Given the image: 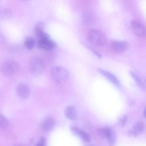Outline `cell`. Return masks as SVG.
Returning <instances> with one entry per match:
<instances>
[{
	"label": "cell",
	"instance_id": "1",
	"mask_svg": "<svg viewBox=\"0 0 146 146\" xmlns=\"http://www.w3.org/2000/svg\"><path fill=\"white\" fill-rule=\"evenodd\" d=\"M45 66L44 61L42 58L38 56L33 57L29 62L30 72L34 76H39L44 71Z\"/></svg>",
	"mask_w": 146,
	"mask_h": 146
},
{
	"label": "cell",
	"instance_id": "2",
	"mask_svg": "<svg viewBox=\"0 0 146 146\" xmlns=\"http://www.w3.org/2000/svg\"><path fill=\"white\" fill-rule=\"evenodd\" d=\"M87 38L90 42L96 46H103L106 42V37L103 33L94 29H91L89 31Z\"/></svg>",
	"mask_w": 146,
	"mask_h": 146
},
{
	"label": "cell",
	"instance_id": "3",
	"mask_svg": "<svg viewBox=\"0 0 146 146\" xmlns=\"http://www.w3.org/2000/svg\"><path fill=\"white\" fill-rule=\"evenodd\" d=\"M51 76L53 80L56 83H61L66 81L69 76L68 70L62 66H56L51 70Z\"/></svg>",
	"mask_w": 146,
	"mask_h": 146
},
{
	"label": "cell",
	"instance_id": "4",
	"mask_svg": "<svg viewBox=\"0 0 146 146\" xmlns=\"http://www.w3.org/2000/svg\"><path fill=\"white\" fill-rule=\"evenodd\" d=\"M19 68V64L17 62L13 60H9L3 63L1 67V70L4 76L10 77L17 72Z\"/></svg>",
	"mask_w": 146,
	"mask_h": 146
},
{
	"label": "cell",
	"instance_id": "5",
	"mask_svg": "<svg viewBox=\"0 0 146 146\" xmlns=\"http://www.w3.org/2000/svg\"><path fill=\"white\" fill-rule=\"evenodd\" d=\"M16 92L18 96L22 99L27 98L31 93L30 87L27 84L24 83H21L18 85Z\"/></svg>",
	"mask_w": 146,
	"mask_h": 146
},
{
	"label": "cell",
	"instance_id": "6",
	"mask_svg": "<svg viewBox=\"0 0 146 146\" xmlns=\"http://www.w3.org/2000/svg\"><path fill=\"white\" fill-rule=\"evenodd\" d=\"M131 27L134 33L139 36H143L145 35V27L140 22L134 20L131 22Z\"/></svg>",
	"mask_w": 146,
	"mask_h": 146
},
{
	"label": "cell",
	"instance_id": "7",
	"mask_svg": "<svg viewBox=\"0 0 146 146\" xmlns=\"http://www.w3.org/2000/svg\"><path fill=\"white\" fill-rule=\"evenodd\" d=\"M38 44L39 48L46 50H52L56 46L55 42L50 38L38 39Z\"/></svg>",
	"mask_w": 146,
	"mask_h": 146
},
{
	"label": "cell",
	"instance_id": "8",
	"mask_svg": "<svg viewBox=\"0 0 146 146\" xmlns=\"http://www.w3.org/2000/svg\"><path fill=\"white\" fill-rule=\"evenodd\" d=\"M110 46L115 51L122 52L127 50L129 45L125 41L113 40L111 41Z\"/></svg>",
	"mask_w": 146,
	"mask_h": 146
},
{
	"label": "cell",
	"instance_id": "9",
	"mask_svg": "<svg viewBox=\"0 0 146 146\" xmlns=\"http://www.w3.org/2000/svg\"><path fill=\"white\" fill-rule=\"evenodd\" d=\"M145 129V125L143 122L140 121L137 122L134 124L132 129L128 131V135L136 137L143 132Z\"/></svg>",
	"mask_w": 146,
	"mask_h": 146
},
{
	"label": "cell",
	"instance_id": "10",
	"mask_svg": "<svg viewBox=\"0 0 146 146\" xmlns=\"http://www.w3.org/2000/svg\"><path fill=\"white\" fill-rule=\"evenodd\" d=\"M55 124L54 119L52 117H48L42 121L40 125V127L42 131L48 132L52 129Z\"/></svg>",
	"mask_w": 146,
	"mask_h": 146
},
{
	"label": "cell",
	"instance_id": "11",
	"mask_svg": "<svg viewBox=\"0 0 146 146\" xmlns=\"http://www.w3.org/2000/svg\"><path fill=\"white\" fill-rule=\"evenodd\" d=\"M71 131L78 136L84 141L88 143L90 141V137L88 134L78 127L74 126L70 127Z\"/></svg>",
	"mask_w": 146,
	"mask_h": 146
},
{
	"label": "cell",
	"instance_id": "12",
	"mask_svg": "<svg viewBox=\"0 0 146 146\" xmlns=\"http://www.w3.org/2000/svg\"><path fill=\"white\" fill-rule=\"evenodd\" d=\"M64 114L67 118L71 120L76 119L77 116V112L76 108L72 105L68 106L65 108Z\"/></svg>",
	"mask_w": 146,
	"mask_h": 146
},
{
	"label": "cell",
	"instance_id": "13",
	"mask_svg": "<svg viewBox=\"0 0 146 146\" xmlns=\"http://www.w3.org/2000/svg\"><path fill=\"white\" fill-rule=\"evenodd\" d=\"M97 70L99 72L113 84L117 86L119 85V82L118 79L113 74L101 68H98Z\"/></svg>",
	"mask_w": 146,
	"mask_h": 146
},
{
	"label": "cell",
	"instance_id": "14",
	"mask_svg": "<svg viewBox=\"0 0 146 146\" xmlns=\"http://www.w3.org/2000/svg\"><path fill=\"white\" fill-rule=\"evenodd\" d=\"M112 129L109 127H106L98 128L97 131L100 136L106 139L111 132Z\"/></svg>",
	"mask_w": 146,
	"mask_h": 146
},
{
	"label": "cell",
	"instance_id": "15",
	"mask_svg": "<svg viewBox=\"0 0 146 146\" xmlns=\"http://www.w3.org/2000/svg\"><path fill=\"white\" fill-rule=\"evenodd\" d=\"M129 74L141 90H144L145 89L144 84L139 77L132 71H130Z\"/></svg>",
	"mask_w": 146,
	"mask_h": 146
},
{
	"label": "cell",
	"instance_id": "16",
	"mask_svg": "<svg viewBox=\"0 0 146 146\" xmlns=\"http://www.w3.org/2000/svg\"><path fill=\"white\" fill-rule=\"evenodd\" d=\"M110 146H114L116 142V134L112 129L110 134L106 139Z\"/></svg>",
	"mask_w": 146,
	"mask_h": 146
},
{
	"label": "cell",
	"instance_id": "17",
	"mask_svg": "<svg viewBox=\"0 0 146 146\" xmlns=\"http://www.w3.org/2000/svg\"><path fill=\"white\" fill-rule=\"evenodd\" d=\"M25 46L29 50H31L34 47L35 44V41L33 38L31 37L27 38L24 42Z\"/></svg>",
	"mask_w": 146,
	"mask_h": 146
},
{
	"label": "cell",
	"instance_id": "18",
	"mask_svg": "<svg viewBox=\"0 0 146 146\" xmlns=\"http://www.w3.org/2000/svg\"><path fill=\"white\" fill-rule=\"evenodd\" d=\"M8 125L9 121L7 119L2 113H0V129H5Z\"/></svg>",
	"mask_w": 146,
	"mask_h": 146
},
{
	"label": "cell",
	"instance_id": "19",
	"mask_svg": "<svg viewBox=\"0 0 146 146\" xmlns=\"http://www.w3.org/2000/svg\"><path fill=\"white\" fill-rule=\"evenodd\" d=\"M12 13L8 9L2 8L0 9V17L3 19H7L11 16Z\"/></svg>",
	"mask_w": 146,
	"mask_h": 146
},
{
	"label": "cell",
	"instance_id": "20",
	"mask_svg": "<svg viewBox=\"0 0 146 146\" xmlns=\"http://www.w3.org/2000/svg\"><path fill=\"white\" fill-rule=\"evenodd\" d=\"M44 25L42 22H39L36 25L34 29V33L36 35L44 31Z\"/></svg>",
	"mask_w": 146,
	"mask_h": 146
},
{
	"label": "cell",
	"instance_id": "21",
	"mask_svg": "<svg viewBox=\"0 0 146 146\" xmlns=\"http://www.w3.org/2000/svg\"><path fill=\"white\" fill-rule=\"evenodd\" d=\"M33 146H47L46 137L44 136L41 137L37 142Z\"/></svg>",
	"mask_w": 146,
	"mask_h": 146
},
{
	"label": "cell",
	"instance_id": "22",
	"mask_svg": "<svg viewBox=\"0 0 146 146\" xmlns=\"http://www.w3.org/2000/svg\"><path fill=\"white\" fill-rule=\"evenodd\" d=\"M128 119V116L126 115H124L119 119L118 123V125L121 127L123 126L127 123Z\"/></svg>",
	"mask_w": 146,
	"mask_h": 146
},
{
	"label": "cell",
	"instance_id": "23",
	"mask_svg": "<svg viewBox=\"0 0 146 146\" xmlns=\"http://www.w3.org/2000/svg\"><path fill=\"white\" fill-rule=\"evenodd\" d=\"M92 50L94 54L96 55L99 58H101V57H102V56L101 54H100L98 52L93 49H92Z\"/></svg>",
	"mask_w": 146,
	"mask_h": 146
},
{
	"label": "cell",
	"instance_id": "24",
	"mask_svg": "<svg viewBox=\"0 0 146 146\" xmlns=\"http://www.w3.org/2000/svg\"><path fill=\"white\" fill-rule=\"evenodd\" d=\"M143 115L144 117L145 118V109L143 113Z\"/></svg>",
	"mask_w": 146,
	"mask_h": 146
},
{
	"label": "cell",
	"instance_id": "25",
	"mask_svg": "<svg viewBox=\"0 0 146 146\" xmlns=\"http://www.w3.org/2000/svg\"><path fill=\"white\" fill-rule=\"evenodd\" d=\"M88 146H94L92 145H89Z\"/></svg>",
	"mask_w": 146,
	"mask_h": 146
},
{
	"label": "cell",
	"instance_id": "26",
	"mask_svg": "<svg viewBox=\"0 0 146 146\" xmlns=\"http://www.w3.org/2000/svg\"><path fill=\"white\" fill-rule=\"evenodd\" d=\"M17 146H22V145H18Z\"/></svg>",
	"mask_w": 146,
	"mask_h": 146
}]
</instances>
